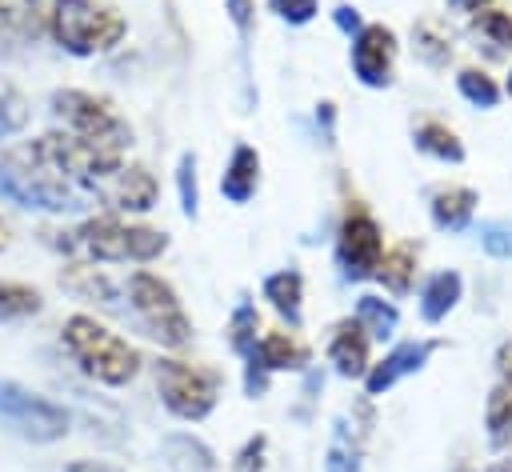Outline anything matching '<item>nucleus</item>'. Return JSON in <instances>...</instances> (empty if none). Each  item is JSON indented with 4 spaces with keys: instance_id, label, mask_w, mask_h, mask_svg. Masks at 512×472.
I'll use <instances>...</instances> for the list:
<instances>
[{
    "instance_id": "nucleus-1",
    "label": "nucleus",
    "mask_w": 512,
    "mask_h": 472,
    "mask_svg": "<svg viewBox=\"0 0 512 472\" xmlns=\"http://www.w3.org/2000/svg\"><path fill=\"white\" fill-rule=\"evenodd\" d=\"M48 244L60 248L64 256L88 260V264H152L156 256L168 252V232H160L152 224L124 220L116 212H104V216L80 220L68 232H52Z\"/></svg>"
},
{
    "instance_id": "nucleus-2",
    "label": "nucleus",
    "mask_w": 512,
    "mask_h": 472,
    "mask_svg": "<svg viewBox=\"0 0 512 472\" xmlns=\"http://www.w3.org/2000/svg\"><path fill=\"white\" fill-rule=\"evenodd\" d=\"M60 344H64V352L72 356V364H76L88 380H96V384H104V388H124V384H132V380L140 376V368H144L140 348L128 344L120 332H112L108 324H100V320L88 316V312H72V316L64 320Z\"/></svg>"
},
{
    "instance_id": "nucleus-3",
    "label": "nucleus",
    "mask_w": 512,
    "mask_h": 472,
    "mask_svg": "<svg viewBox=\"0 0 512 472\" xmlns=\"http://www.w3.org/2000/svg\"><path fill=\"white\" fill-rule=\"evenodd\" d=\"M48 36L68 56H104L128 36V20L104 0H52Z\"/></svg>"
},
{
    "instance_id": "nucleus-4",
    "label": "nucleus",
    "mask_w": 512,
    "mask_h": 472,
    "mask_svg": "<svg viewBox=\"0 0 512 472\" xmlns=\"http://www.w3.org/2000/svg\"><path fill=\"white\" fill-rule=\"evenodd\" d=\"M0 196L20 208H40V212H80L88 204V196L64 184L56 172H48L32 156L28 144L0 148Z\"/></svg>"
},
{
    "instance_id": "nucleus-5",
    "label": "nucleus",
    "mask_w": 512,
    "mask_h": 472,
    "mask_svg": "<svg viewBox=\"0 0 512 472\" xmlns=\"http://www.w3.org/2000/svg\"><path fill=\"white\" fill-rule=\"evenodd\" d=\"M124 296H128V308L132 316L140 320V328L160 344V348H188L192 344V316L184 312L176 288L152 272V268H136L124 284Z\"/></svg>"
},
{
    "instance_id": "nucleus-6",
    "label": "nucleus",
    "mask_w": 512,
    "mask_h": 472,
    "mask_svg": "<svg viewBox=\"0 0 512 472\" xmlns=\"http://www.w3.org/2000/svg\"><path fill=\"white\" fill-rule=\"evenodd\" d=\"M152 376H156L160 404L176 420H188V424L212 416V408L220 404V392H224V372L220 368L192 364V360H180V356H160L152 364Z\"/></svg>"
},
{
    "instance_id": "nucleus-7",
    "label": "nucleus",
    "mask_w": 512,
    "mask_h": 472,
    "mask_svg": "<svg viewBox=\"0 0 512 472\" xmlns=\"http://www.w3.org/2000/svg\"><path fill=\"white\" fill-rule=\"evenodd\" d=\"M52 116L64 124V132H76L92 144H104L112 152H124L132 148V124L116 112L112 100L88 92V88H56L52 92Z\"/></svg>"
},
{
    "instance_id": "nucleus-8",
    "label": "nucleus",
    "mask_w": 512,
    "mask_h": 472,
    "mask_svg": "<svg viewBox=\"0 0 512 472\" xmlns=\"http://www.w3.org/2000/svg\"><path fill=\"white\" fill-rule=\"evenodd\" d=\"M0 424L32 444H52L60 436H68V408H60L56 400L16 384V380H0Z\"/></svg>"
},
{
    "instance_id": "nucleus-9",
    "label": "nucleus",
    "mask_w": 512,
    "mask_h": 472,
    "mask_svg": "<svg viewBox=\"0 0 512 472\" xmlns=\"http://www.w3.org/2000/svg\"><path fill=\"white\" fill-rule=\"evenodd\" d=\"M384 256V228L380 220L368 212L364 200H348L340 212V228H336V264L348 280H368L376 276Z\"/></svg>"
},
{
    "instance_id": "nucleus-10",
    "label": "nucleus",
    "mask_w": 512,
    "mask_h": 472,
    "mask_svg": "<svg viewBox=\"0 0 512 472\" xmlns=\"http://www.w3.org/2000/svg\"><path fill=\"white\" fill-rule=\"evenodd\" d=\"M396 56H400V40L388 24H364L356 36H352V76L364 84V88H388L396 80Z\"/></svg>"
},
{
    "instance_id": "nucleus-11",
    "label": "nucleus",
    "mask_w": 512,
    "mask_h": 472,
    "mask_svg": "<svg viewBox=\"0 0 512 472\" xmlns=\"http://www.w3.org/2000/svg\"><path fill=\"white\" fill-rule=\"evenodd\" d=\"M96 200H104L108 212L116 216H140V212H152L156 200H160V184L156 176L144 168V164H120L100 188H96Z\"/></svg>"
},
{
    "instance_id": "nucleus-12",
    "label": "nucleus",
    "mask_w": 512,
    "mask_h": 472,
    "mask_svg": "<svg viewBox=\"0 0 512 472\" xmlns=\"http://www.w3.org/2000/svg\"><path fill=\"white\" fill-rule=\"evenodd\" d=\"M436 348H440V340H428V336L392 344L380 360H372V368H368V376H364V396H384V392L396 388L404 376H416V372L432 360Z\"/></svg>"
},
{
    "instance_id": "nucleus-13",
    "label": "nucleus",
    "mask_w": 512,
    "mask_h": 472,
    "mask_svg": "<svg viewBox=\"0 0 512 472\" xmlns=\"http://www.w3.org/2000/svg\"><path fill=\"white\" fill-rule=\"evenodd\" d=\"M328 364L344 380H364L368 376V368H372V336L352 316L332 324V332H328Z\"/></svg>"
},
{
    "instance_id": "nucleus-14",
    "label": "nucleus",
    "mask_w": 512,
    "mask_h": 472,
    "mask_svg": "<svg viewBox=\"0 0 512 472\" xmlns=\"http://www.w3.org/2000/svg\"><path fill=\"white\" fill-rule=\"evenodd\" d=\"M476 204L480 196L468 184H440L428 192V216L440 232H464L476 216Z\"/></svg>"
},
{
    "instance_id": "nucleus-15",
    "label": "nucleus",
    "mask_w": 512,
    "mask_h": 472,
    "mask_svg": "<svg viewBox=\"0 0 512 472\" xmlns=\"http://www.w3.org/2000/svg\"><path fill=\"white\" fill-rule=\"evenodd\" d=\"M248 360H256V364L268 368V372H304L308 360H312V348H308L296 332L272 328V332H260L256 352H252Z\"/></svg>"
},
{
    "instance_id": "nucleus-16",
    "label": "nucleus",
    "mask_w": 512,
    "mask_h": 472,
    "mask_svg": "<svg viewBox=\"0 0 512 472\" xmlns=\"http://www.w3.org/2000/svg\"><path fill=\"white\" fill-rule=\"evenodd\" d=\"M260 168H264L260 164V152L252 144H236L232 156H228V164H224V172H220L224 200L228 204H248L256 196V188H260Z\"/></svg>"
},
{
    "instance_id": "nucleus-17",
    "label": "nucleus",
    "mask_w": 512,
    "mask_h": 472,
    "mask_svg": "<svg viewBox=\"0 0 512 472\" xmlns=\"http://www.w3.org/2000/svg\"><path fill=\"white\" fill-rule=\"evenodd\" d=\"M48 32V4L40 0H0V36L12 44H28Z\"/></svg>"
},
{
    "instance_id": "nucleus-18",
    "label": "nucleus",
    "mask_w": 512,
    "mask_h": 472,
    "mask_svg": "<svg viewBox=\"0 0 512 472\" xmlns=\"http://www.w3.org/2000/svg\"><path fill=\"white\" fill-rule=\"evenodd\" d=\"M460 300H464V276L452 272V268H440V272H432V276L424 280V288H420V316H424L428 324H440V320H448V312H452Z\"/></svg>"
},
{
    "instance_id": "nucleus-19",
    "label": "nucleus",
    "mask_w": 512,
    "mask_h": 472,
    "mask_svg": "<svg viewBox=\"0 0 512 472\" xmlns=\"http://www.w3.org/2000/svg\"><path fill=\"white\" fill-rule=\"evenodd\" d=\"M260 292L292 328H300V320H304V276L296 268H280V272L264 276Z\"/></svg>"
},
{
    "instance_id": "nucleus-20",
    "label": "nucleus",
    "mask_w": 512,
    "mask_h": 472,
    "mask_svg": "<svg viewBox=\"0 0 512 472\" xmlns=\"http://www.w3.org/2000/svg\"><path fill=\"white\" fill-rule=\"evenodd\" d=\"M412 144L424 152V156H432V160H440V164H464V140L456 136V128H448L444 120H420L416 124V132H412Z\"/></svg>"
},
{
    "instance_id": "nucleus-21",
    "label": "nucleus",
    "mask_w": 512,
    "mask_h": 472,
    "mask_svg": "<svg viewBox=\"0 0 512 472\" xmlns=\"http://www.w3.org/2000/svg\"><path fill=\"white\" fill-rule=\"evenodd\" d=\"M416 268H420V252H416V244L400 240V244L384 248L380 268H376V280H380L392 296H404V292L416 284Z\"/></svg>"
},
{
    "instance_id": "nucleus-22",
    "label": "nucleus",
    "mask_w": 512,
    "mask_h": 472,
    "mask_svg": "<svg viewBox=\"0 0 512 472\" xmlns=\"http://www.w3.org/2000/svg\"><path fill=\"white\" fill-rule=\"evenodd\" d=\"M60 284H64L68 292L84 296V300L104 304V308H112V304H116V288H112V284H108V276H104L96 264H88V260H72V264L60 272Z\"/></svg>"
},
{
    "instance_id": "nucleus-23",
    "label": "nucleus",
    "mask_w": 512,
    "mask_h": 472,
    "mask_svg": "<svg viewBox=\"0 0 512 472\" xmlns=\"http://www.w3.org/2000/svg\"><path fill=\"white\" fill-rule=\"evenodd\" d=\"M352 320L372 336V340H388L392 332H396V324H400V312H396V304L392 300H384V296H360L356 300V308H352Z\"/></svg>"
},
{
    "instance_id": "nucleus-24",
    "label": "nucleus",
    "mask_w": 512,
    "mask_h": 472,
    "mask_svg": "<svg viewBox=\"0 0 512 472\" xmlns=\"http://www.w3.org/2000/svg\"><path fill=\"white\" fill-rule=\"evenodd\" d=\"M224 340H228V348L240 356V360H248L252 352H256V340H260V312H256V304H236L232 308V316H228V324H224Z\"/></svg>"
},
{
    "instance_id": "nucleus-25",
    "label": "nucleus",
    "mask_w": 512,
    "mask_h": 472,
    "mask_svg": "<svg viewBox=\"0 0 512 472\" xmlns=\"http://www.w3.org/2000/svg\"><path fill=\"white\" fill-rule=\"evenodd\" d=\"M484 428H488V444L492 448H512V388L508 384H496L488 392Z\"/></svg>"
},
{
    "instance_id": "nucleus-26",
    "label": "nucleus",
    "mask_w": 512,
    "mask_h": 472,
    "mask_svg": "<svg viewBox=\"0 0 512 472\" xmlns=\"http://www.w3.org/2000/svg\"><path fill=\"white\" fill-rule=\"evenodd\" d=\"M360 452H364V432L348 428L344 420L336 424L332 432V444H328V456H324V472H360Z\"/></svg>"
},
{
    "instance_id": "nucleus-27",
    "label": "nucleus",
    "mask_w": 512,
    "mask_h": 472,
    "mask_svg": "<svg viewBox=\"0 0 512 472\" xmlns=\"http://www.w3.org/2000/svg\"><path fill=\"white\" fill-rule=\"evenodd\" d=\"M412 52H416V60H424L428 68H444V64L452 60V36L440 32L436 20H420V24L412 28Z\"/></svg>"
},
{
    "instance_id": "nucleus-28",
    "label": "nucleus",
    "mask_w": 512,
    "mask_h": 472,
    "mask_svg": "<svg viewBox=\"0 0 512 472\" xmlns=\"http://www.w3.org/2000/svg\"><path fill=\"white\" fill-rule=\"evenodd\" d=\"M44 308V296L32 284L0 280V320H28Z\"/></svg>"
},
{
    "instance_id": "nucleus-29",
    "label": "nucleus",
    "mask_w": 512,
    "mask_h": 472,
    "mask_svg": "<svg viewBox=\"0 0 512 472\" xmlns=\"http://www.w3.org/2000/svg\"><path fill=\"white\" fill-rule=\"evenodd\" d=\"M456 92L468 100V104H476V108H496L500 104V84L484 72V68H460L456 72Z\"/></svg>"
},
{
    "instance_id": "nucleus-30",
    "label": "nucleus",
    "mask_w": 512,
    "mask_h": 472,
    "mask_svg": "<svg viewBox=\"0 0 512 472\" xmlns=\"http://www.w3.org/2000/svg\"><path fill=\"white\" fill-rule=\"evenodd\" d=\"M164 448H168V456H172L184 472H216V456H212L196 436H188V432L168 436V440H164Z\"/></svg>"
},
{
    "instance_id": "nucleus-31",
    "label": "nucleus",
    "mask_w": 512,
    "mask_h": 472,
    "mask_svg": "<svg viewBox=\"0 0 512 472\" xmlns=\"http://www.w3.org/2000/svg\"><path fill=\"white\" fill-rule=\"evenodd\" d=\"M472 28L488 40L492 52H512V12L488 4V8H480V12L472 16Z\"/></svg>"
},
{
    "instance_id": "nucleus-32",
    "label": "nucleus",
    "mask_w": 512,
    "mask_h": 472,
    "mask_svg": "<svg viewBox=\"0 0 512 472\" xmlns=\"http://www.w3.org/2000/svg\"><path fill=\"white\" fill-rule=\"evenodd\" d=\"M176 192H180V212L196 220L200 212V180H196V152H180L176 160Z\"/></svg>"
},
{
    "instance_id": "nucleus-33",
    "label": "nucleus",
    "mask_w": 512,
    "mask_h": 472,
    "mask_svg": "<svg viewBox=\"0 0 512 472\" xmlns=\"http://www.w3.org/2000/svg\"><path fill=\"white\" fill-rule=\"evenodd\" d=\"M24 124H28V100L20 96V88H16V84L0 80V136L20 132Z\"/></svg>"
},
{
    "instance_id": "nucleus-34",
    "label": "nucleus",
    "mask_w": 512,
    "mask_h": 472,
    "mask_svg": "<svg viewBox=\"0 0 512 472\" xmlns=\"http://www.w3.org/2000/svg\"><path fill=\"white\" fill-rule=\"evenodd\" d=\"M232 472H268V436L256 432L240 444V452L232 456Z\"/></svg>"
},
{
    "instance_id": "nucleus-35",
    "label": "nucleus",
    "mask_w": 512,
    "mask_h": 472,
    "mask_svg": "<svg viewBox=\"0 0 512 472\" xmlns=\"http://www.w3.org/2000/svg\"><path fill=\"white\" fill-rule=\"evenodd\" d=\"M480 248L496 260H512V220H488L480 224Z\"/></svg>"
},
{
    "instance_id": "nucleus-36",
    "label": "nucleus",
    "mask_w": 512,
    "mask_h": 472,
    "mask_svg": "<svg viewBox=\"0 0 512 472\" xmlns=\"http://www.w3.org/2000/svg\"><path fill=\"white\" fill-rule=\"evenodd\" d=\"M268 12H276L284 24L300 28V24H312L320 16V0H268Z\"/></svg>"
},
{
    "instance_id": "nucleus-37",
    "label": "nucleus",
    "mask_w": 512,
    "mask_h": 472,
    "mask_svg": "<svg viewBox=\"0 0 512 472\" xmlns=\"http://www.w3.org/2000/svg\"><path fill=\"white\" fill-rule=\"evenodd\" d=\"M224 12L232 20V28L248 40L252 36V24H256V0H224Z\"/></svg>"
},
{
    "instance_id": "nucleus-38",
    "label": "nucleus",
    "mask_w": 512,
    "mask_h": 472,
    "mask_svg": "<svg viewBox=\"0 0 512 472\" xmlns=\"http://www.w3.org/2000/svg\"><path fill=\"white\" fill-rule=\"evenodd\" d=\"M332 20H336V28H340L344 36H356V32L364 28V20H360V12H356V8H348V4H340V8L332 12Z\"/></svg>"
},
{
    "instance_id": "nucleus-39",
    "label": "nucleus",
    "mask_w": 512,
    "mask_h": 472,
    "mask_svg": "<svg viewBox=\"0 0 512 472\" xmlns=\"http://www.w3.org/2000/svg\"><path fill=\"white\" fill-rule=\"evenodd\" d=\"M496 372H500V384L512 388V340H504V344L496 348Z\"/></svg>"
},
{
    "instance_id": "nucleus-40",
    "label": "nucleus",
    "mask_w": 512,
    "mask_h": 472,
    "mask_svg": "<svg viewBox=\"0 0 512 472\" xmlns=\"http://www.w3.org/2000/svg\"><path fill=\"white\" fill-rule=\"evenodd\" d=\"M316 124H324V140L332 144V124H336V104L332 100H324V104H316Z\"/></svg>"
},
{
    "instance_id": "nucleus-41",
    "label": "nucleus",
    "mask_w": 512,
    "mask_h": 472,
    "mask_svg": "<svg viewBox=\"0 0 512 472\" xmlns=\"http://www.w3.org/2000/svg\"><path fill=\"white\" fill-rule=\"evenodd\" d=\"M68 472H128V468L108 464V460H76V464H68Z\"/></svg>"
},
{
    "instance_id": "nucleus-42",
    "label": "nucleus",
    "mask_w": 512,
    "mask_h": 472,
    "mask_svg": "<svg viewBox=\"0 0 512 472\" xmlns=\"http://www.w3.org/2000/svg\"><path fill=\"white\" fill-rule=\"evenodd\" d=\"M448 4H452L456 12H468V16H476V12H480V8H488L492 0H448Z\"/></svg>"
},
{
    "instance_id": "nucleus-43",
    "label": "nucleus",
    "mask_w": 512,
    "mask_h": 472,
    "mask_svg": "<svg viewBox=\"0 0 512 472\" xmlns=\"http://www.w3.org/2000/svg\"><path fill=\"white\" fill-rule=\"evenodd\" d=\"M484 472H512V460H492Z\"/></svg>"
},
{
    "instance_id": "nucleus-44",
    "label": "nucleus",
    "mask_w": 512,
    "mask_h": 472,
    "mask_svg": "<svg viewBox=\"0 0 512 472\" xmlns=\"http://www.w3.org/2000/svg\"><path fill=\"white\" fill-rule=\"evenodd\" d=\"M8 244H12V232H8V224H4V220H0V252H4V248H8Z\"/></svg>"
},
{
    "instance_id": "nucleus-45",
    "label": "nucleus",
    "mask_w": 512,
    "mask_h": 472,
    "mask_svg": "<svg viewBox=\"0 0 512 472\" xmlns=\"http://www.w3.org/2000/svg\"><path fill=\"white\" fill-rule=\"evenodd\" d=\"M12 48H16V44H12V40H4V36H0V56H4V52H12Z\"/></svg>"
},
{
    "instance_id": "nucleus-46",
    "label": "nucleus",
    "mask_w": 512,
    "mask_h": 472,
    "mask_svg": "<svg viewBox=\"0 0 512 472\" xmlns=\"http://www.w3.org/2000/svg\"><path fill=\"white\" fill-rule=\"evenodd\" d=\"M504 92H508V100H512V72H508V80H504Z\"/></svg>"
}]
</instances>
